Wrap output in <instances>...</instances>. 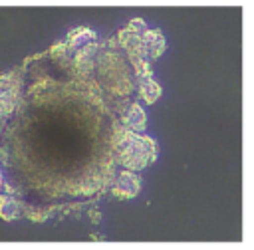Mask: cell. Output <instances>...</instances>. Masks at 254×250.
<instances>
[{"label": "cell", "mask_w": 254, "mask_h": 250, "mask_svg": "<svg viewBox=\"0 0 254 250\" xmlns=\"http://www.w3.org/2000/svg\"><path fill=\"white\" fill-rule=\"evenodd\" d=\"M113 151L117 163L127 171H141L155 159V141L125 127L121 133H117Z\"/></svg>", "instance_id": "6da1fadb"}, {"label": "cell", "mask_w": 254, "mask_h": 250, "mask_svg": "<svg viewBox=\"0 0 254 250\" xmlns=\"http://www.w3.org/2000/svg\"><path fill=\"white\" fill-rule=\"evenodd\" d=\"M141 188V181L133 171H123L117 175L113 187H111V194L117 198H133Z\"/></svg>", "instance_id": "7a4b0ae2"}, {"label": "cell", "mask_w": 254, "mask_h": 250, "mask_svg": "<svg viewBox=\"0 0 254 250\" xmlns=\"http://www.w3.org/2000/svg\"><path fill=\"white\" fill-rule=\"evenodd\" d=\"M121 121H123V125H125L129 131H135V133H141V131H145V127H147L145 111H143L137 103H129V105H127V109H125L123 115H121Z\"/></svg>", "instance_id": "3957f363"}, {"label": "cell", "mask_w": 254, "mask_h": 250, "mask_svg": "<svg viewBox=\"0 0 254 250\" xmlns=\"http://www.w3.org/2000/svg\"><path fill=\"white\" fill-rule=\"evenodd\" d=\"M0 216L4 220H16L24 216V200H20L14 194H0Z\"/></svg>", "instance_id": "277c9868"}, {"label": "cell", "mask_w": 254, "mask_h": 250, "mask_svg": "<svg viewBox=\"0 0 254 250\" xmlns=\"http://www.w3.org/2000/svg\"><path fill=\"white\" fill-rule=\"evenodd\" d=\"M143 42H145V52L147 58L151 62H155L157 58H161V54L165 52V38L159 30H147L143 34Z\"/></svg>", "instance_id": "5b68a950"}, {"label": "cell", "mask_w": 254, "mask_h": 250, "mask_svg": "<svg viewBox=\"0 0 254 250\" xmlns=\"http://www.w3.org/2000/svg\"><path fill=\"white\" fill-rule=\"evenodd\" d=\"M91 42H95V34L91 30H87V28H77V30H73V32L67 34L65 46L73 54V52H77L79 48H83V46H87Z\"/></svg>", "instance_id": "8992f818"}, {"label": "cell", "mask_w": 254, "mask_h": 250, "mask_svg": "<svg viewBox=\"0 0 254 250\" xmlns=\"http://www.w3.org/2000/svg\"><path fill=\"white\" fill-rule=\"evenodd\" d=\"M139 95L145 103H155L161 97V85L149 75V77H139Z\"/></svg>", "instance_id": "52a82bcc"}, {"label": "cell", "mask_w": 254, "mask_h": 250, "mask_svg": "<svg viewBox=\"0 0 254 250\" xmlns=\"http://www.w3.org/2000/svg\"><path fill=\"white\" fill-rule=\"evenodd\" d=\"M127 28H129L131 32H137V34H145V32H147V26H145V22H143L141 18L131 20V22L127 24Z\"/></svg>", "instance_id": "ba28073f"}, {"label": "cell", "mask_w": 254, "mask_h": 250, "mask_svg": "<svg viewBox=\"0 0 254 250\" xmlns=\"http://www.w3.org/2000/svg\"><path fill=\"white\" fill-rule=\"evenodd\" d=\"M4 188H6V179H4V173L0 169V192H4Z\"/></svg>", "instance_id": "9c48e42d"}]
</instances>
